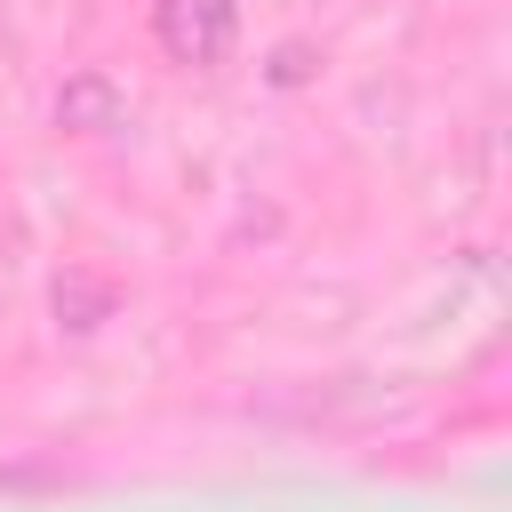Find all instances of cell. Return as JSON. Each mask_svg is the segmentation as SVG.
Listing matches in <instances>:
<instances>
[{
    "mask_svg": "<svg viewBox=\"0 0 512 512\" xmlns=\"http://www.w3.org/2000/svg\"><path fill=\"white\" fill-rule=\"evenodd\" d=\"M152 40L168 64L184 72H216L240 40V8L232 0H152Z\"/></svg>",
    "mask_w": 512,
    "mask_h": 512,
    "instance_id": "obj_1",
    "label": "cell"
},
{
    "mask_svg": "<svg viewBox=\"0 0 512 512\" xmlns=\"http://www.w3.org/2000/svg\"><path fill=\"white\" fill-rule=\"evenodd\" d=\"M56 128H64V136H120V128H128V88H120L104 64H80V72L56 88Z\"/></svg>",
    "mask_w": 512,
    "mask_h": 512,
    "instance_id": "obj_2",
    "label": "cell"
},
{
    "mask_svg": "<svg viewBox=\"0 0 512 512\" xmlns=\"http://www.w3.org/2000/svg\"><path fill=\"white\" fill-rule=\"evenodd\" d=\"M48 304H56V328H72V336H88V328H104L112 320V280H88V272H64L56 288H48Z\"/></svg>",
    "mask_w": 512,
    "mask_h": 512,
    "instance_id": "obj_3",
    "label": "cell"
},
{
    "mask_svg": "<svg viewBox=\"0 0 512 512\" xmlns=\"http://www.w3.org/2000/svg\"><path fill=\"white\" fill-rule=\"evenodd\" d=\"M272 80H280V88H296V80H312V48H304V40H288V48L272 56Z\"/></svg>",
    "mask_w": 512,
    "mask_h": 512,
    "instance_id": "obj_4",
    "label": "cell"
}]
</instances>
